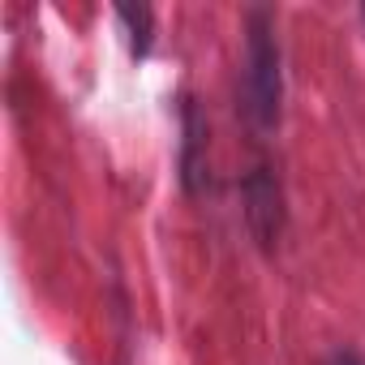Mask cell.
Listing matches in <instances>:
<instances>
[{
	"instance_id": "6da1fadb",
	"label": "cell",
	"mask_w": 365,
	"mask_h": 365,
	"mask_svg": "<svg viewBox=\"0 0 365 365\" xmlns=\"http://www.w3.org/2000/svg\"><path fill=\"white\" fill-rule=\"evenodd\" d=\"M254 82H258V108H262V116H271L275 112V99H279V73H275V48L262 39V31H258V39H254Z\"/></svg>"
},
{
	"instance_id": "7a4b0ae2",
	"label": "cell",
	"mask_w": 365,
	"mask_h": 365,
	"mask_svg": "<svg viewBox=\"0 0 365 365\" xmlns=\"http://www.w3.org/2000/svg\"><path fill=\"white\" fill-rule=\"evenodd\" d=\"M331 365H361V361H356V356H352V352H339V356H335V361H331Z\"/></svg>"
}]
</instances>
